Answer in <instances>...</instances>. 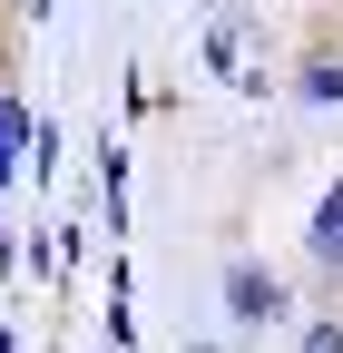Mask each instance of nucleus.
I'll return each mask as SVG.
<instances>
[{
  "mask_svg": "<svg viewBox=\"0 0 343 353\" xmlns=\"http://www.w3.org/2000/svg\"><path fill=\"white\" fill-rule=\"evenodd\" d=\"M226 304H236L245 324H275V314H284V285L265 275V265H236V275H226Z\"/></svg>",
  "mask_w": 343,
  "mask_h": 353,
  "instance_id": "f257e3e1",
  "label": "nucleus"
},
{
  "mask_svg": "<svg viewBox=\"0 0 343 353\" xmlns=\"http://www.w3.org/2000/svg\"><path fill=\"white\" fill-rule=\"evenodd\" d=\"M314 265H324V275H343V187H333L324 216H314Z\"/></svg>",
  "mask_w": 343,
  "mask_h": 353,
  "instance_id": "f03ea898",
  "label": "nucleus"
},
{
  "mask_svg": "<svg viewBox=\"0 0 343 353\" xmlns=\"http://www.w3.org/2000/svg\"><path fill=\"white\" fill-rule=\"evenodd\" d=\"M20 148H30V108L0 88V157H20Z\"/></svg>",
  "mask_w": 343,
  "mask_h": 353,
  "instance_id": "7ed1b4c3",
  "label": "nucleus"
},
{
  "mask_svg": "<svg viewBox=\"0 0 343 353\" xmlns=\"http://www.w3.org/2000/svg\"><path fill=\"white\" fill-rule=\"evenodd\" d=\"M304 88H314V99H343V69L324 59V69H304Z\"/></svg>",
  "mask_w": 343,
  "mask_h": 353,
  "instance_id": "20e7f679",
  "label": "nucleus"
},
{
  "mask_svg": "<svg viewBox=\"0 0 343 353\" xmlns=\"http://www.w3.org/2000/svg\"><path fill=\"white\" fill-rule=\"evenodd\" d=\"M304 353H343V324H314V334H304Z\"/></svg>",
  "mask_w": 343,
  "mask_h": 353,
  "instance_id": "39448f33",
  "label": "nucleus"
},
{
  "mask_svg": "<svg viewBox=\"0 0 343 353\" xmlns=\"http://www.w3.org/2000/svg\"><path fill=\"white\" fill-rule=\"evenodd\" d=\"M0 275H10V245H0Z\"/></svg>",
  "mask_w": 343,
  "mask_h": 353,
  "instance_id": "423d86ee",
  "label": "nucleus"
},
{
  "mask_svg": "<svg viewBox=\"0 0 343 353\" xmlns=\"http://www.w3.org/2000/svg\"><path fill=\"white\" fill-rule=\"evenodd\" d=\"M0 69H10V39H0Z\"/></svg>",
  "mask_w": 343,
  "mask_h": 353,
  "instance_id": "0eeeda50",
  "label": "nucleus"
},
{
  "mask_svg": "<svg viewBox=\"0 0 343 353\" xmlns=\"http://www.w3.org/2000/svg\"><path fill=\"white\" fill-rule=\"evenodd\" d=\"M196 353H206V343H196Z\"/></svg>",
  "mask_w": 343,
  "mask_h": 353,
  "instance_id": "6e6552de",
  "label": "nucleus"
}]
</instances>
